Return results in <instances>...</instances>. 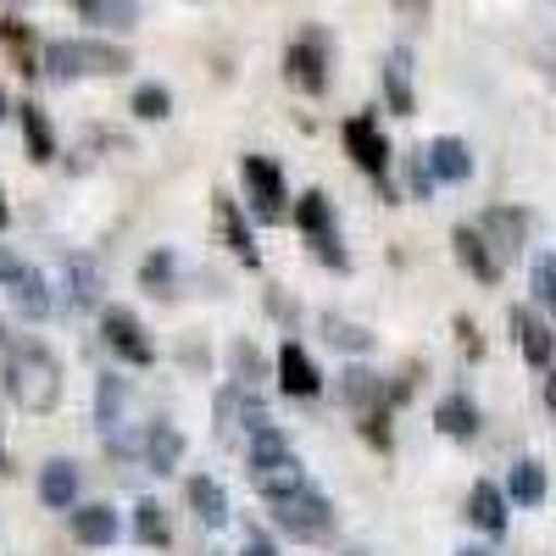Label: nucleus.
I'll return each mask as SVG.
<instances>
[{
  "instance_id": "1",
  "label": "nucleus",
  "mask_w": 556,
  "mask_h": 556,
  "mask_svg": "<svg viewBox=\"0 0 556 556\" xmlns=\"http://www.w3.org/2000/svg\"><path fill=\"white\" fill-rule=\"evenodd\" d=\"M7 395H12L28 417L56 412V401H62V362L45 351V345H17V351L7 356Z\"/></svg>"
},
{
  "instance_id": "33",
  "label": "nucleus",
  "mask_w": 556,
  "mask_h": 556,
  "mask_svg": "<svg viewBox=\"0 0 556 556\" xmlns=\"http://www.w3.org/2000/svg\"><path fill=\"white\" fill-rule=\"evenodd\" d=\"M323 334H329V345L362 356V351H374V334L362 329V323H345V317H323Z\"/></svg>"
},
{
  "instance_id": "25",
  "label": "nucleus",
  "mask_w": 556,
  "mask_h": 556,
  "mask_svg": "<svg viewBox=\"0 0 556 556\" xmlns=\"http://www.w3.org/2000/svg\"><path fill=\"white\" fill-rule=\"evenodd\" d=\"M506 501H518V506H540L545 501V468L534 456H523L513 468V479H506Z\"/></svg>"
},
{
  "instance_id": "43",
  "label": "nucleus",
  "mask_w": 556,
  "mask_h": 556,
  "mask_svg": "<svg viewBox=\"0 0 556 556\" xmlns=\"http://www.w3.org/2000/svg\"><path fill=\"white\" fill-rule=\"evenodd\" d=\"M23 273H28V267H23V262H17V256L7 251V245H0V285H17Z\"/></svg>"
},
{
  "instance_id": "7",
  "label": "nucleus",
  "mask_w": 556,
  "mask_h": 556,
  "mask_svg": "<svg viewBox=\"0 0 556 556\" xmlns=\"http://www.w3.org/2000/svg\"><path fill=\"white\" fill-rule=\"evenodd\" d=\"M217 424H223V434H235V429L256 434V429H267V406H262L256 384H228L217 395Z\"/></svg>"
},
{
  "instance_id": "40",
  "label": "nucleus",
  "mask_w": 556,
  "mask_h": 556,
  "mask_svg": "<svg viewBox=\"0 0 556 556\" xmlns=\"http://www.w3.org/2000/svg\"><path fill=\"white\" fill-rule=\"evenodd\" d=\"M362 434H367V445H379V451H390V412H384V406H374V412H362Z\"/></svg>"
},
{
  "instance_id": "48",
  "label": "nucleus",
  "mask_w": 556,
  "mask_h": 556,
  "mask_svg": "<svg viewBox=\"0 0 556 556\" xmlns=\"http://www.w3.org/2000/svg\"><path fill=\"white\" fill-rule=\"evenodd\" d=\"M456 556H495V551H484V545H468V551H456Z\"/></svg>"
},
{
  "instance_id": "45",
  "label": "nucleus",
  "mask_w": 556,
  "mask_h": 556,
  "mask_svg": "<svg viewBox=\"0 0 556 556\" xmlns=\"http://www.w3.org/2000/svg\"><path fill=\"white\" fill-rule=\"evenodd\" d=\"M395 7H401L412 23H424V17H429V0H395Z\"/></svg>"
},
{
  "instance_id": "36",
  "label": "nucleus",
  "mask_w": 556,
  "mask_h": 556,
  "mask_svg": "<svg viewBox=\"0 0 556 556\" xmlns=\"http://www.w3.org/2000/svg\"><path fill=\"white\" fill-rule=\"evenodd\" d=\"M134 117H146V123L173 117V96H167L162 84H139V89H134Z\"/></svg>"
},
{
  "instance_id": "23",
  "label": "nucleus",
  "mask_w": 556,
  "mask_h": 556,
  "mask_svg": "<svg viewBox=\"0 0 556 556\" xmlns=\"http://www.w3.org/2000/svg\"><path fill=\"white\" fill-rule=\"evenodd\" d=\"M468 518H473L484 534H501V529H506V490H495V484H473V495H468Z\"/></svg>"
},
{
  "instance_id": "27",
  "label": "nucleus",
  "mask_w": 556,
  "mask_h": 556,
  "mask_svg": "<svg viewBox=\"0 0 556 556\" xmlns=\"http://www.w3.org/2000/svg\"><path fill=\"white\" fill-rule=\"evenodd\" d=\"M295 228H301L306 240H317V235H334V212H329V195H323V190L301 195V201H295Z\"/></svg>"
},
{
  "instance_id": "6",
  "label": "nucleus",
  "mask_w": 556,
  "mask_h": 556,
  "mask_svg": "<svg viewBox=\"0 0 556 556\" xmlns=\"http://www.w3.org/2000/svg\"><path fill=\"white\" fill-rule=\"evenodd\" d=\"M340 139H345V151H351V162L362 167V173H374V178H384V167H390V139L379 134V117H351L345 128H340Z\"/></svg>"
},
{
  "instance_id": "49",
  "label": "nucleus",
  "mask_w": 556,
  "mask_h": 556,
  "mask_svg": "<svg viewBox=\"0 0 556 556\" xmlns=\"http://www.w3.org/2000/svg\"><path fill=\"white\" fill-rule=\"evenodd\" d=\"M0 473H12V456L7 451H0Z\"/></svg>"
},
{
  "instance_id": "14",
  "label": "nucleus",
  "mask_w": 556,
  "mask_h": 556,
  "mask_svg": "<svg viewBox=\"0 0 556 556\" xmlns=\"http://www.w3.org/2000/svg\"><path fill=\"white\" fill-rule=\"evenodd\" d=\"M39 501L56 506V513H67V506L78 501V468L67 456H56V462H45V468H39Z\"/></svg>"
},
{
  "instance_id": "47",
  "label": "nucleus",
  "mask_w": 556,
  "mask_h": 556,
  "mask_svg": "<svg viewBox=\"0 0 556 556\" xmlns=\"http://www.w3.org/2000/svg\"><path fill=\"white\" fill-rule=\"evenodd\" d=\"M67 7H78V12L89 17V12H96V7H101V0H67Z\"/></svg>"
},
{
  "instance_id": "38",
  "label": "nucleus",
  "mask_w": 556,
  "mask_h": 556,
  "mask_svg": "<svg viewBox=\"0 0 556 556\" xmlns=\"http://www.w3.org/2000/svg\"><path fill=\"white\" fill-rule=\"evenodd\" d=\"M89 23H106V28H134V0H101Z\"/></svg>"
},
{
  "instance_id": "24",
  "label": "nucleus",
  "mask_w": 556,
  "mask_h": 556,
  "mask_svg": "<svg viewBox=\"0 0 556 556\" xmlns=\"http://www.w3.org/2000/svg\"><path fill=\"white\" fill-rule=\"evenodd\" d=\"M190 506H195V518L206 529H223L228 523V495H223L217 479H190Z\"/></svg>"
},
{
  "instance_id": "41",
  "label": "nucleus",
  "mask_w": 556,
  "mask_h": 556,
  "mask_svg": "<svg viewBox=\"0 0 556 556\" xmlns=\"http://www.w3.org/2000/svg\"><path fill=\"white\" fill-rule=\"evenodd\" d=\"M434 184H440V173L429 167L424 151H417V156H412V195H417V201H429V195H434Z\"/></svg>"
},
{
  "instance_id": "26",
  "label": "nucleus",
  "mask_w": 556,
  "mask_h": 556,
  "mask_svg": "<svg viewBox=\"0 0 556 556\" xmlns=\"http://www.w3.org/2000/svg\"><path fill=\"white\" fill-rule=\"evenodd\" d=\"M123 406H128V384L106 374V379L96 384V424H101V434L123 429Z\"/></svg>"
},
{
  "instance_id": "52",
  "label": "nucleus",
  "mask_w": 556,
  "mask_h": 556,
  "mask_svg": "<svg viewBox=\"0 0 556 556\" xmlns=\"http://www.w3.org/2000/svg\"><path fill=\"white\" fill-rule=\"evenodd\" d=\"M0 345H7V323H0Z\"/></svg>"
},
{
  "instance_id": "37",
  "label": "nucleus",
  "mask_w": 556,
  "mask_h": 556,
  "mask_svg": "<svg viewBox=\"0 0 556 556\" xmlns=\"http://www.w3.org/2000/svg\"><path fill=\"white\" fill-rule=\"evenodd\" d=\"M534 301H540L545 312H556V251H545V256L534 262Z\"/></svg>"
},
{
  "instance_id": "5",
  "label": "nucleus",
  "mask_w": 556,
  "mask_h": 556,
  "mask_svg": "<svg viewBox=\"0 0 556 556\" xmlns=\"http://www.w3.org/2000/svg\"><path fill=\"white\" fill-rule=\"evenodd\" d=\"M101 334H106V345H112L123 362H134V367H151V362H156V345L146 340V329H139V317H134L128 306H106Z\"/></svg>"
},
{
  "instance_id": "31",
  "label": "nucleus",
  "mask_w": 556,
  "mask_h": 556,
  "mask_svg": "<svg viewBox=\"0 0 556 556\" xmlns=\"http://www.w3.org/2000/svg\"><path fill=\"white\" fill-rule=\"evenodd\" d=\"M285 456H295V451H290V440L278 434L273 424L251 434V473H256V468H278V462H285Z\"/></svg>"
},
{
  "instance_id": "4",
  "label": "nucleus",
  "mask_w": 556,
  "mask_h": 556,
  "mask_svg": "<svg viewBox=\"0 0 556 556\" xmlns=\"http://www.w3.org/2000/svg\"><path fill=\"white\" fill-rule=\"evenodd\" d=\"M285 78L306 96H323V84H329V51H323V34L306 28L290 51H285Z\"/></svg>"
},
{
  "instance_id": "17",
  "label": "nucleus",
  "mask_w": 556,
  "mask_h": 556,
  "mask_svg": "<svg viewBox=\"0 0 556 556\" xmlns=\"http://www.w3.org/2000/svg\"><path fill=\"white\" fill-rule=\"evenodd\" d=\"M184 462V434H178V424H151L146 429V468L151 473H173Z\"/></svg>"
},
{
  "instance_id": "35",
  "label": "nucleus",
  "mask_w": 556,
  "mask_h": 556,
  "mask_svg": "<svg viewBox=\"0 0 556 556\" xmlns=\"http://www.w3.org/2000/svg\"><path fill=\"white\" fill-rule=\"evenodd\" d=\"M134 534H139V545H167V513L156 501H139L134 506Z\"/></svg>"
},
{
  "instance_id": "34",
  "label": "nucleus",
  "mask_w": 556,
  "mask_h": 556,
  "mask_svg": "<svg viewBox=\"0 0 556 556\" xmlns=\"http://www.w3.org/2000/svg\"><path fill=\"white\" fill-rule=\"evenodd\" d=\"M228 367H235V379H240V384L267 379V356H262L251 340H235V345H228Z\"/></svg>"
},
{
  "instance_id": "16",
  "label": "nucleus",
  "mask_w": 556,
  "mask_h": 556,
  "mask_svg": "<svg viewBox=\"0 0 556 556\" xmlns=\"http://www.w3.org/2000/svg\"><path fill=\"white\" fill-rule=\"evenodd\" d=\"M384 379L379 374H367V367H345L340 374V401L351 406V412H374V406H384Z\"/></svg>"
},
{
  "instance_id": "13",
  "label": "nucleus",
  "mask_w": 556,
  "mask_h": 556,
  "mask_svg": "<svg viewBox=\"0 0 556 556\" xmlns=\"http://www.w3.org/2000/svg\"><path fill=\"white\" fill-rule=\"evenodd\" d=\"M513 334H518V345H523V356L534 362V367H551V356H556V334L545 329V323L529 312V306H513Z\"/></svg>"
},
{
  "instance_id": "39",
  "label": "nucleus",
  "mask_w": 556,
  "mask_h": 556,
  "mask_svg": "<svg viewBox=\"0 0 556 556\" xmlns=\"http://www.w3.org/2000/svg\"><path fill=\"white\" fill-rule=\"evenodd\" d=\"M312 245V256L323 262V267H334V273H345L351 267V256L340 251V235H317V240H306Z\"/></svg>"
},
{
  "instance_id": "51",
  "label": "nucleus",
  "mask_w": 556,
  "mask_h": 556,
  "mask_svg": "<svg viewBox=\"0 0 556 556\" xmlns=\"http://www.w3.org/2000/svg\"><path fill=\"white\" fill-rule=\"evenodd\" d=\"M0 117H7V89H0Z\"/></svg>"
},
{
  "instance_id": "32",
  "label": "nucleus",
  "mask_w": 556,
  "mask_h": 556,
  "mask_svg": "<svg viewBox=\"0 0 556 556\" xmlns=\"http://www.w3.org/2000/svg\"><path fill=\"white\" fill-rule=\"evenodd\" d=\"M173 278H178L173 251H151L146 262H139V285H146L151 295H173Z\"/></svg>"
},
{
  "instance_id": "22",
  "label": "nucleus",
  "mask_w": 556,
  "mask_h": 556,
  "mask_svg": "<svg viewBox=\"0 0 556 556\" xmlns=\"http://www.w3.org/2000/svg\"><path fill=\"white\" fill-rule=\"evenodd\" d=\"M23 139H28V162H56V134H51V123H45V106H34V101H23Z\"/></svg>"
},
{
  "instance_id": "42",
  "label": "nucleus",
  "mask_w": 556,
  "mask_h": 556,
  "mask_svg": "<svg viewBox=\"0 0 556 556\" xmlns=\"http://www.w3.org/2000/svg\"><path fill=\"white\" fill-rule=\"evenodd\" d=\"M456 340H462V351H468V356H484V340L473 329V317H456Z\"/></svg>"
},
{
  "instance_id": "8",
  "label": "nucleus",
  "mask_w": 556,
  "mask_h": 556,
  "mask_svg": "<svg viewBox=\"0 0 556 556\" xmlns=\"http://www.w3.org/2000/svg\"><path fill=\"white\" fill-rule=\"evenodd\" d=\"M451 245H456V262L468 267L479 285H495V278H501V251L484 240V228H468V223H462L456 235H451Z\"/></svg>"
},
{
  "instance_id": "53",
  "label": "nucleus",
  "mask_w": 556,
  "mask_h": 556,
  "mask_svg": "<svg viewBox=\"0 0 556 556\" xmlns=\"http://www.w3.org/2000/svg\"><path fill=\"white\" fill-rule=\"evenodd\" d=\"M345 556H367V551H345Z\"/></svg>"
},
{
  "instance_id": "18",
  "label": "nucleus",
  "mask_w": 556,
  "mask_h": 556,
  "mask_svg": "<svg viewBox=\"0 0 556 556\" xmlns=\"http://www.w3.org/2000/svg\"><path fill=\"white\" fill-rule=\"evenodd\" d=\"M251 484H256V495H267V501H285V495L306 490V468H301L295 456H285L278 468H256V473H251Z\"/></svg>"
},
{
  "instance_id": "29",
  "label": "nucleus",
  "mask_w": 556,
  "mask_h": 556,
  "mask_svg": "<svg viewBox=\"0 0 556 556\" xmlns=\"http://www.w3.org/2000/svg\"><path fill=\"white\" fill-rule=\"evenodd\" d=\"M128 67H134V56L123 51V45H96V39L84 45V73H101V78H117V73H128Z\"/></svg>"
},
{
  "instance_id": "12",
  "label": "nucleus",
  "mask_w": 556,
  "mask_h": 556,
  "mask_svg": "<svg viewBox=\"0 0 556 556\" xmlns=\"http://www.w3.org/2000/svg\"><path fill=\"white\" fill-rule=\"evenodd\" d=\"M212 206H217V235H223V245L235 251L245 267H256V262H262V251H256V240H251V228H245L240 206L228 201V195H212Z\"/></svg>"
},
{
  "instance_id": "3",
  "label": "nucleus",
  "mask_w": 556,
  "mask_h": 556,
  "mask_svg": "<svg viewBox=\"0 0 556 556\" xmlns=\"http://www.w3.org/2000/svg\"><path fill=\"white\" fill-rule=\"evenodd\" d=\"M240 173H245V201H251V212H256L262 223H285L290 206H285V173H278V162L251 151V156L240 162Z\"/></svg>"
},
{
  "instance_id": "19",
  "label": "nucleus",
  "mask_w": 556,
  "mask_h": 556,
  "mask_svg": "<svg viewBox=\"0 0 556 556\" xmlns=\"http://www.w3.org/2000/svg\"><path fill=\"white\" fill-rule=\"evenodd\" d=\"M424 156H429V167H434L445 184H462V178L473 173V151L462 146V139H451V134H445V139H434V146H429Z\"/></svg>"
},
{
  "instance_id": "46",
  "label": "nucleus",
  "mask_w": 556,
  "mask_h": 556,
  "mask_svg": "<svg viewBox=\"0 0 556 556\" xmlns=\"http://www.w3.org/2000/svg\"><path fill=\"white\" fill-rule=\"evenodd\" d=\"M545 412L556 417V374H545Z\"/></svg>"
},
{
  "instance_id": "2",
  "label": "nucleus",
  "mask_w": 556,
  "mask_h": 556,
  "mask_svg": "<svg viewBox=\"0 0 556 556\" xmlns=\"http://www.w3.org/2000/svg\"><path fill=\"white\" fill-rule=\"evenodd\" d=\"M273 523L285 529L290 540H323L334 529V506H329V495H317L306 484V490H295L285 501H273Z\"/></svg>"
},
{
  "instance_id": "11",
  "label": "nucleus",
  "mask_w": 556,
  "mask_h": 556,
  "mask_svg": "<svg viewBox=\"0 0 556 556\" xmlns=\"http://www.w3.org/2000/svg\"><path fill=\"white\" fill-rule=\"evenodd\" d=\"M479 228H484V240H490L501 256H513V251H523V240H529V212H513V206H490Z\"/></svg>"
},
{
  "instance_id": "21",
  "label": "nucleus",
  "mask_w": 556,
  "mask_h": 556,
  "mask_svg": "<svg viewBox=\"0 0 556 556\" xmlns=\"http://www.w3.org/2000/svg\"><path fill=\"white\" fill-rule=\"evenodd\" d=\"M73 540L78 545H112L117 540V513L112 506H78L73 513Z\"/></svg>"
},
{
  "instance_id": "20",
  "label": "nucleus",
  "mask_w": 556,
  "mask_h": 556,
  "mask_svg": "<svg viewBox=\"0 0 556 556\" xmlns=\"http://www.w3.org/2000/svg\"><path fill=\"white\" fill-rule=\"evenodd\" d=\"M384 101L395 117H412V51H390L384 62Z\"/></svg>"
},
{
  "instance_id": "15",
  "label": "nucleus",
  "mask_w": 556,
  "mask_h": 556,
  "mask_svg": "<svg viewBox=\"0 0 556 556\" xmlns=\"http://www.w3.org/2000/svg\"><path fill=\"white\" fill-rule=\"evenodd\" d=\"M434 429H440L445 440H473V434H479V406H473L468 395H445V401L434 406Z\"/></svg>"
},
{
  "instance_id": "9",
  "label": "nucleus",
  "mask_w": 556,
  "mask_h": 556,
  "mask_svg": "<svg viewBox=\"0 0 556 556\" xmlns=\"http://www.w3.org/2000/svg\"><path fill=\"white\" fill-rule=\"evenodd\" d=\"M278 390H285V395H301V401H312V395L323 390V374L312 367V356H306L295 340L278 351Z\"/></svg>"
},
{
  "instance_id": "44",
  "label": "nucleus",
  "mask_w": 556,
  "mask_h": 556,
  "mask_svg": "<svg viewBox=\"0 0 556 556\" xmlns=\"http://www.w3.org/2000/svg\"><path fill=\"white\" fill-rule=\"evenodd\" d=\"M240 556H278V551H273V545H267L262 534H245V545H240Z\"/></svg>"
},
{
  "instance_id": "10",
  "label": "nucleus",
  "mask_w": 556,
  "mask_h": 556,
  "mask_svg": "<svg viewBox=\"0 0 556 556\" xmlns=\"http://www.w3.org/2000/svg\"><path fill=\"white\" fill-rule=\"evenodd\" d=\"M62 285H67V306L73 312L101 306V267H96V256H67L62 262Z\"/></svg>"
},
{
  "instance_id": "30",
  "label": "nucleus",
  "mask_w": 556,
  "mask_h": 556,
  "mask_svg": "<svg viewBox=\"0 0 556 556\" xmlns=\"http://www.w3.org/2000/svg\"><path fill=\"white\" fill-rule=\"evenodd\" d=\"M45 73H51V78H62V84L84 78V45H67V39L45 45Z\"/></svg>"
},
{
  "instance_id": "50",
  "label": "nucleus",
  "mask_w": 556,
  "mask_h": 556,
  "mask_svg": "<svg viewBox=\"0 0 556 556\" xmlns=\"http://www.w3.org/2000/svg\"><path fill=\"white\" fill-rule=\"evenodd\" d=\"M7 217H12V212H7V195H0V228H7Z\"/></svg>"
},
{
  "instance_id": "28",
  "label": "nucleus",
  "mask_w": 556,
  "mask_h": 556,
  "mask_svg": "<svg viewBox=\"0 0 556 556\" xmlns=\"http://www.w3.org/2000/svg\"><path fill=\"white\" fill-rule=\"evenodd\" d=\"M12 301H17V312L28 317V323H39V317H51V295H45V278L28 267L17 285H12Z\"/></svg>"
}]
</instances>
